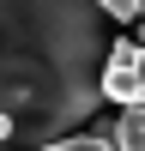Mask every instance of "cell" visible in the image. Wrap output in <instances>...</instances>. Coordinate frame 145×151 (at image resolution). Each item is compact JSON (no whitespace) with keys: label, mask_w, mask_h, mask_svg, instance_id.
<instances>
[{"label":"cell","mask_w":145,"mask_h":151,"mask_svg":"<svg viewBox=\"0 0 145 151\" xmlns=\"http://www.w3.org/2000/svg\"><path fill=\"white\" fill-rule=\"evenodd\" d=\"M103 6L97 0H0V115L12 139L60 145L103 103Z\"/></svg>","instance_id":"cell-1"},{"label":"cell","mask_w":145,"mask_h":151,"mask_svg":"<svg viewBox=\"0 0 145 151\" xmlns=\"http://www.w3.org/2000/svg\"><path fill=\"white\" fill-rule=\"evenodd\" d=\"M133 55H139L133 42H109V55H103V97L109 103H139V67H133Z\"/></svg>","instance_id":"cell-2"},{"label":"cell","mask_w":145,"mask_h":151,"mask_svg":"<svg viewBox=\"0 0 145 151\" xmlns=\"http://www.w3.org/2000/svg\"><path fill=\"white\" fill-rule=\"evenodd\" d=\"M103 133H109V145H121V151H145V103H121V121L103 127Z\"/></svg>","instance_id":"cell-3"},{"label":"cell","mask_w":145,"mask_h":151,"mask_svg":"<svg viewBox=\"0 0 145 151\" xmlns=\"http://www.w3.org/2000/svg\"><path fill=\"white\" fill-rule=\"evenodd\" d=\"M97 6H103V18H145V0H97Z\"/></svg>","instance_id":"cell-4"},{"label":"cell","mask_w":145,"mask_h":151,"mask_svg":"<svg viewBox=\"0 0 145 151\" xmlns=\"http://www.w3.org/2000/svg\"><path fill=\"white\" fill-rule=\"evenodd\" d=\"M133 67H139V97H145V48L133 55Z\"/></svg>","instance_id":"cell-5"},{"label":"cell","mask_w":145,"mask_h":151,"mask_svg":"<svg viewBox=\"0 0 145 151\" xmlns=\"http://www.w3.org/2000/svg\"><path fill=\"white\" fill-rule=\"evenodd\" d=\"M0 139H12V121H6V115H0Z\"/></svg>","instance_id":"cell-6"},{"label":"cell","mask_w":145,"mask_h":151,"mask_svg":"<svg viewBox=\"0 0 145 151\" xmlns=\"http://www.w3.org/2000/svg\"><path fill=\"white\" fill-rule=\"evenodd\" d=\"M139 103H145V97H139Z\"/></svg>","instance_id":"cell-7"}]
</instances>
